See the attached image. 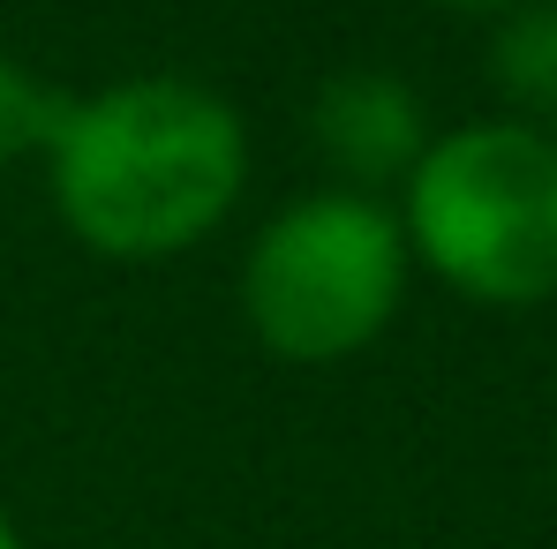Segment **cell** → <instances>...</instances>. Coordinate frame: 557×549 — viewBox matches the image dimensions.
Segmentation results:
<instances>
[{
    "instance_id": "cell-5",
    "label": "cell",
    "mask_w": 557,
    "mask_h": 549,
    "mask_svg": "<svg viewBox=\"0 0 557 549\" xmlns=\"http://www.w3.org/2000/svg\"><path fill=\"white\" fill-rule=\"evenodd\" d=\"M482 84L505 121L557 136V0H512L505 15H490Z\"/></svg>"
},
{
    "instance_id": "cell-1",
    "label": "cell",
    "mask_w": 557,
    "mask_h": 549,
    "mask_svg": "<svg viewBox=\"0 0 557 549\" xmlns=\"http://www.w3.org/2000/svg\"><path fill=\"white\" fill-rule=\"evenodd\" d=\"M38 174L84 257L174 264L234 226L249 196V121L203 76H113L61 105Z\"/></svg>"
},
{
    "instance_id": "cell-2",
    "label": "cell",
    "mask_w": 557,
    "mask_h": 549,
    "mask_svg": "<svg viewBox=\"0 0 557 549\" xmlns=\"http://www.w3.org/2000/svg\"><path fill=\"white\" fill-rule=\"evenodd\" d=\"M414 272L467 309H543L557 301V136L482 113L437 128L422 166L392 196Z\"/></svg>"
},
{
    "instance_id": "cell-9",
    "label": "cell",
    "mask_w": 557,
    "mask_h": 549,
    "mask_svg": "<svg viewBox=\"0 0 557 549\" xmlns=\"http://www.w3.org/2000/svg\"><path fill=\"white\" fill-rule=\"evenodd\" d=\"M550 482H557V429H550Z\"/></svg>"
},
{
    "instance_id": "cell-7",
    "label": "cell",
    "mask_w": 557,
    "mask_h": 549,
    "mask_svg": "<svg viewBox=\"0 0 557 549\" xmlns=\"http://www.w3.org/2000/svg\"><path fill=\"white\" fill-rule=\"evenodd\" d=\"M430 8H453V15H482V23H490V15H505L512 0H430Z\"/></svg>"
},
{
    "instance_id": "cell-3",
    "label": "cell",
    "mask_w": 557,
    "mask_h": 549,
    "mask_svg": "<svg viewBox=\"0 0 557 549\" xmlns=\"http://www.w3.org/2000/svg\"><path fill=\"white\" fill-rule=\"evenodd\" d=\"M414 257L392 196L301 188L242 249V324L286 369H339L399 324Z\"/></svg>"
},
{
    "instance_id": "cell-4",
    "label": "cell",
    "mask_w": 557,
    "mask_h": 549,
    "mask_svg": "<svg viewBox=\"0 0 557 549\" xmlns=\"http://www.w3.org/2000/svg\"><path fill=\"white\" fill-rule=\"evenodd\" d=\"M301 128H309L332 188H362V196H399V182L422 166V151L437 136L430 98L414 91L399 68H376V61L332 68L309 91Z\"/></svg>"
},
{
    "instance_id": "cell-8",
    "label": "cell",
    "mask_w": 557,
    "mask_h": 549,
    "mask_svg": "<svg viewBox=\"0 0 557 549\" xmlns=\"http://www.w3.org/2000/svg\"><path fill=\"white\" fill-rule=\"evenodd\" d=\"M0 549H30V542H23V527H15V512H8V504H0Z\"/></svg>"
},
{
    "instance_id": "cell-6",
    "label": "cell",
    "mask_w": 557,
    "mask_h": 549,
    "mask_svg": "<svg viewBox=\"0 0 557 549\" xmlns=\"http://www.w3.org/2000/svg\"><path fill=\"white\" fill-rule=\"evenodd\" d=\"M61 105H69V91H53L23 53L0 46V174L46 159V144L61 128Z\"/></svg>"
}]
</instances>
